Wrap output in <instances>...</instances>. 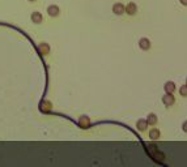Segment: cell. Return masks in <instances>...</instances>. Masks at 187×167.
I'll list each match as a JSON object with an SVG mask.
<instances>
[{
  "label": "cell",
  "instance_id": "6da1fadb",
  "mask_svg": "<svg viewBox=\"0 0 187 167\" xmlns=\"http://www.w3.org/2000/svg\"><path fill=\"white\" fill-rule=\"evenodd\" d=\"M174 102H176V98H174V95H172V93H166L164 97H162V103H164L165 106H173Z\"/></svg>",
  "mask_w": 187,
  "mask_h": 167
},
{
  "label": "cell",
  "instance_id": "7a4b0ae2",
  "mask_svg": "<svg viewBox=\"0 0 187 167\" xmlns=\"http://www.w3.org/2000/svg\"><path fill=\"white\" fill-rule=\"evenodd\" d=\"M124 11H126V7L123 5V4H121V3H117V4H114L113 5V12L115 14H118V16L123 14L124 13Z\"/></svg>",
  "mask_w": 187,
  "mask_h": 167
},
{
  "label": "cell",
  "instance_id": "3957f363",
  "mask_svg": "<svg viewBox=\"0 0 187 167\" xmlns=\"http://www.w3.org/2000/svg\"><path fill=\"white\" fill-rule=\"evenodd\" d=\"M79 125L84 129L89 128L90 127V119L88 116H80V119H79Z\"/></svg>",
  "mask_w": 187,
  "mask_h": 167
},
{
  "label": "cell",
  "instance_id": "277c9868",
  "mask_svg": "<svg viewBox=\"0 0 187 167\" xmlns=\"http://www.w3.org/2000/svg\"><path fill=\"white\" fill-rule=\"evenodd\" d=\"M38 51H39V54H42V55H47V54H50V46H49V43H39L38 45Z\"/></svg>",
  "mask_w": 187,
  "mask_h": 167
},
{
  "label": "cell",
  "instance_id": "5b68a950",
  "mask_svg": "<svg viewBox=\"0 0 187 167\" xmlns=\"http://www.w3.org/2000/svg\"><path fill=\"white\" fill-rule=\"evenodd\" d=\"M127 12V14H130V16H134L135 13L137 12V5L135 3H130V4H127V7H126V11Z\"/></svg>",
  "mask_w": 187,
  "mask_h": 167
},
{
  "label": "cell",
  "instance_id": "8992f818",
  "mask_svg": "<svg viewBox=\"0 0 187 167\" xmlns=\"http://www.w3.org/2000/svg\"><path fill=\"white\" fill-rule=\"evenodd\" d=\"M30 18H31V21H33L34 24H41L43 21V16H42L41 12H33Z\"/></svg>",
  "mask_w": 187,
  "mask_h": 167
},
{
  "label": "cell",
  "instance_id": "52a82bcc",
  "mask_svg": "<svg viewBox=\"0 0 187 167\" xmlns=\"http://www.w3.org/2000/svg\"><path fill=\"white\" fill-rule=\"evenodd\" d=\"M59 12H60V9H59L58 5H50L47 8V13H49V16H51V17H56L59 14Z\"/></svg>",
  "mask_w": 187,
  "mask_h": 167
},
{
  "label": "cell",
  "instance_id": "ba28073f",
  "mask_svg": "<svg viewBox=\"0 0 187 167\" xmlns=\"http://www.w3.org/2000/svg\"><path fill=\"white\" fill-rule=\"evenodd\" d=\"M139 46H140L141 50H149L150 49V41L148 38H141L140 41H139Z\"/></svg>",
  "mask_w": 187,
  "mask_h": 167
},
{
  "label": "cell",
  "instance_id": "9c48e42d",
  "mask_svg": "<svg viewBox=\"0 0 187 167\" xmlns=\"http://www.w3.org/2000/svg\"><path fill=\"white\" fill-rule=\"evenodd\" d=\"M164 89H165L166 93H173V91L176 90V84H174L173 81H168L164 85Z\"/></svg>",
  "mask_w": 187,
  "mask_h": 167
},
{
  "label": "cell",
  "instance_id": "30bf717a",
  "mask_svg": "<svg viewBox=\"0 0 187 167\" xmlns=\"http://www.w3.org/2000/svg\"><path fill=\"white\" fill-rule=\"evenodd\" d=\"M136 127L139 131H145L147 127H148V123H147L145 119H139L137 123H136Z\"/></svg>",
  "mask_w": 187,
  "mask_h": 167
},
{
  "label": "cell",
  "instance_id": "8fae6325",
  "mask_svg": "<svg viewBox=\"0 0 187 167\" xmlns=\"http://www.w3.org/2000/svg\"><path fill=\"white\" fill-rule=\"evenodd\" d=\"M145 120H147V123H148L149 125H156V124H157V116H156V115H154L153 112L149 114L148 118H147Z\"/></svg>",
  "mask_w": 187,
  "mask_h": 167
},
{
  "label": "cell",
  "instance_id": "7c38bea8",
  "mask_svg": "<svg viewBox=\"0 0 187 167\" xmlns=\"http://www.w3.org/2000/svg\"><path fill=\"white\" fill-rule=\"evenodd\" d=\"M149 137L152 138V140H157L158 137H160V131H158L157 128H153L149 131Z\"/></svg>",
  "mask_w": 187,
  "mask_h": 167
},
{
  "label": "cell",
  "instance_id": "4fadbf2b",
  "mask_svg": "<svg viewBox=\"0 0 187 167\" xmlns=\"http://www.w3.org/2000/svg\"><path fill=\"white\" fill-rule=\"evenodd\" d=\"M179 93H181L182 97H187V84L186 85H182L179 87Z\"/></svg>",
  "mask_w": 187,
  "mask_h": 167
},
{
  "label": "cell",
  "instance_id": "5bb4252c",
  "mask_svg": "<svg viewBox=\"0 0 187 167\" xmlns=\"http://www.w3.org/2000/svg\"><path fill=\"white\" fill-rule=\"evenodd\" d=\"M156 150H157V149H156V146H154V145H150L149 148H148V152H149L150 154H153L154 152H156Z\"/></svg>",
  "mask_w": 187,
  "mask_h": 167
},
{
  "label": "cell",
  "instance_id": "9a60e30c",
  "mask_svg": "<svg viewBox=\"0 0 187 167\" xmlns=\"http://www.w3.org/2000/svg\"><path fill=\"white\" fill-rule=\"evenodd\" d=\"M182 129H183L185 132L187 133V120H186V121H183V124H182Z\"/></svg>",
  "mask_w": 187,
  "mask_h": 167
},
{
  "label": "cell",
  "instance_id": "2e32d148",
  "mask_svg": "<svg viewBox=\"0 0 187 167\" xmlns=\"http://www.w3.org/2000/svg\"><path fill=\"white\" fill-rule=\"evenodd\" d=\"M181 4H183V5H187V0H179Z\"/></svg>",
  "mask_w": 187,
  "mask_h": 167
},
{
  "label": "cell",
  "instance_id": "e0dca14e",
  "mask_svg": "<svg viewBox=\"0 0 187 167\" xmlns=\"http://www.w3.org/2000/svg\"><path fill=\"white\" fill-rule=\"evenodd\" d=\"M27 2H30V3H34V2H35V0H27Z\"/></svg>",
  "mask_w": 187,
  "mask_h": 167
},
{
  "label": "cell",
  "instance_id": "ac0fdd59",
  "mask_svg": "<svg viewBox=\"0 0 187 167\" xmlns=\"http://www.w3.org/2000/svg\"><path fill=\"white\" fill-rule=\"evenodd\" d=\"M186 84H187V80H186Z\"/></svg>",
  "mask_w": 187,
  "mask_h": 167
}]
</instances>
